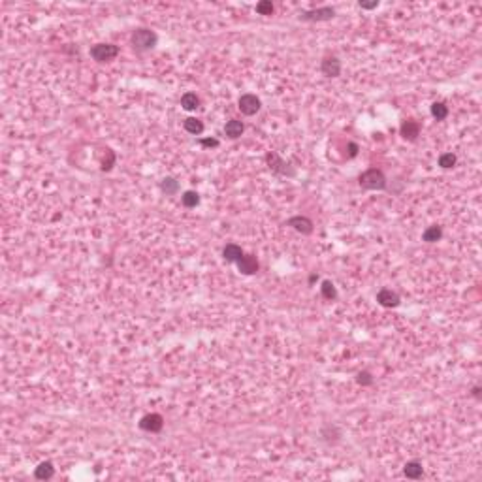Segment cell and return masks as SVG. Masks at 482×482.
Returning <instances> with one entry per match:
<instances>
[{
  "label": "cell",
  "instance_id": "cell-27",
  "mask_svg": "<svg viewBox=\"0 0 482 482\" xmlns=\"http://www.w3.org/2000/svg\"><path fill=\"white\" fill-rule=\"evenodd\" d=\"M113 164H115V153L112 149H107V160L104 159V162H102V172H109Z\"/></svg>",
  "mask_w": 482,
  "mask_h": 482
},
{
  "label": "cell",
  "instance_id": "cell-1",
  "mask_svg": "<svg viewBox=\"0 0 482 482\" xmlns=\"http://www.w3.org/2000/svg\"><path fill=\"white\" fill-rule=\"evenodd\" d=\"M130 44H132V49L136 53H145V51H151V49L157 47V44H159V34L145 27L136 28L132 32Z\"/></svg>",
  "mask_w": 482,
  "mask_h": 482
},
{
  "label": "cell",
  "instance_id": "cell-14",
  "mask_svg": "<svg viewBox=\"0 0 482 482\" xmlns=\"http://www.w3.org/2000/svg\"><path fill=\"white\" fill-rule=\"evenodd\" d=\"M403 475L407 476V478H413V480L422 478V475H424L422 463L418 462V460H411V462H407L405 465H403Z\"/></svg>",
  "mask_w": 482,
  "mask_h": 482
},
{
  "label": "cell",
  "instance_id": "cell-25",
  "mask_svg": "<svg viewBox=\"0 0 482 482\" xmlns=\"http://www.w3.org/2000/svg\"><path fill=\"white\" fill-rule=\"evenodd\" d=\"M256 12L260 15H273V12H275V6H273V2L271 0H260L256 4Z\"/></svg>",
  "mask_w": 482,
  "mask_h": 482
},
{
  "label": "cell",
  "instance_id": "cell-4",
  "mask_svg": "<svg viewBox=\"0 0 482 482\" xmlns=\"http://www.w3.org/2000/svg\"><path fill=\"white\" fill-rule=\"evenodd\" d=\"M336 17V10L331 6H322L315 8V10H307L298 15V19L304 23H322V21H331Z\"/></svg>",
  "mask_w": 482,
  "mask_h": 482
},
{
  "label": "cell",
  "instance_id": "cell-9",
  "mask_svg": "<svg viewBox=\"0 0 482 482\" xmlns=\"http://www.w3.org/2000/svg\"><path fill=\"white\" fill-rule=\"evenodd\" d=\"M320 72L324 78H339L341 76V60L337 59L336 55L324 57L320 62Z\"/></svg>",
  "mask_w": 482,
  "mask_h": 482
},
{
  "label": "cell",
  "instance_id": "cell-15",
  "mask_svg": "<svg viewBox=\"0 0 482 482\" xmlns=\"http://www.w3.org/2000/svg\"><path fill=\"white\" fill-rule=\"evenodd\" d=\"M34 476H36L38 480H49V478H53V476H55V465L49 462V460L38 463V467L34 469Z\"/></svg>",
  "mask_w": 482,
  "mask_h": 482
},
{
  "label": "cell",
  "instance_id": "cell-6",
  "mask_svg": "<svg viewBox=\"0 0 482 482\" xmlns=\"http://www.w3.org/2000/svg\"><path fill=\"white\" fill-rule=\"evenodd\" d=\"M238 107H239V112L243 113V115H247V117H252V115H256V113L260 112L262 102H260V98H258L256 94L245 93V94H241V96H239Z\"/></svg>",
  "mask_w": 482,
  "mask_h": 482
},
{
  "label": "cell",
  "instance_id": "cell-21",
  "mask_svg": "<svg viewBox=\"0 0 482 482\" xmlns=\"http://www.w3.org/2000/svg\"><path fill=\"white\" fill-rule=\"evenodd\" d=\"M320 294H322V298L328 300V302H336L337 298H339L336 284L331 283V281H322V284H320Z\"/></svg>",
  "mask_w": 482,
  "mask_h": 482
},
{
  "label": "cell",
  "instance_id": "cell-18",
  "mask_svg": "<svg viewBox=\"0 0 482 482\" xmlns=\"http://www.w3.org/2000/svg\"><path fill=\"white\" fill-rule=\"evenodd\" d=\"M441 239H442V228L439 225L428 226L422 234V241H426V243H437V241H441Z\"/></svg>",
  "mask_w": 482,
  "mask_h": 482
},
{
  "label": "cell",
  "instance_id": "cell-12",
  "mask_svg": "<svg viewBox=\"0 0 482 482\" xmlns=\"http://www.w3.org/2000/svg\"><path fill=\"white\" fill-rule=\"evenodd\" d=\"M236 266H238V270L241 271L243 275H254V273H258V270H260V264H258L254 254H243V256L236 262Z\"/></svg>",
  "mask_w": 482,
  "mask_h": 482
},
{
  "label": "cell",
  "instance_id": "cell-3",
  "mask_svg": "<svg viewBox=\"0 0 482 482\" xmlns=\"http://www.w3.org/2000/svg\"><path fill=\"white\" fill-rule=\"evenodd\" d=\"M266 164H268V168H270V172L275 173V175L288 177V179L296 177V168L292 166V162L281 159L275 151H270L268 155H266Z\"/></svg>",
  "mask_w": 482,
  "mask_h": 482
},
{
  "label": "cell",
  "instance_id": "cell-11",
  "mask_svg": "<svg viewBox=\"0 0 482 482\" xmlns=\"http://www.w3.org/2000/svg\"><path fill=\"white\" fill-rule=\"evenodd\" d=\"M399 134H401V138L407 139V141H416L418 136H420V123L415 119L403 121L401 126H399Z\"/></svg>",
  "mask_w": 482,
  "mask_h": 482
},
{
  "label": "cell",
  "instance_id": "cell-13",
  "mask_svg": "<svg viewBox=\"0 0 482 482\" xmlns=\"http://www.w3.org/2000/svg\"><path fill=\"white\" fill-rule=\"evenodd\" d=\"M243 254H245L243 249L236 243H226L225 247H223V258H225L228 264H236Z\"/></svg>",
  "mask_w": 482,
  "mask_h": 482
},
{
  "label": "cell",
  "instance_id": "cell-2",
  "mask_svg": "<svg viewBox=\"0 0 482 482\" xmlns=\"http://www.w3.org/2000/svg\"><path fill=\"white\" fill-rule=\"evenodd\" d=\"M358 185L362 187L363 191H386L388 187V179L384 175L383 170L379 168H369L363 173H360L358 177Z\"/></svg>",
  "mask_w": 482,
  "mask_h": 482
},
{
  "label": "cell",
  "instance_id": "cell-7",
  "mask_svg": "<svg viewBox=\"0 0 482 482\" xmlns=\"http://www.w3.org/2000/svg\"><path fill=\"white\" fill-rule=\"evenodd\" d=\"M164 428V418L159 413H149L139 420V429L149 431V433H159Z\"/></svg>",
  "mask_w": 482,
  "mask_h": 482
},
{
  "label": "cell",
  "instance_id": "cell-22",
  "mask_svg": "<svg viewBox=\"0 0 482 482\" xmlns=\"http://www.w3.org/2000/svg\"><path fill=\"white\" fill-rule=\"evenodd\" d=\"M181 204L185 205L187 209H192L200 204V194L196 191H185L181 194Z\"/></svg>",
  "mask_w": 482,
  "mask_h": 482
},
{
  "label": "cell",
  "instance_id": "cell-23",
  "mask_svg": "<svg viewBox=\"0 0 482 482\" xmlns=\"http://www.w3.org/2000/svg\"><path fill=\"white\" fill-rule=\"evenodd\" d=\"M431 115L437 121H444L449 117V106L444 102H433L431 104Z\"/></svg>",
  "mask_w": 482,
  "mask_h": 482
},
{
  "label": "cell",
  "instance_id": "cell-32",
  "mask_svg": "<svg viewBox=\"0 0 482 482\" xmlns=\"http://www.w3.org/2000/svg\"><path fill=\"white\" fill-rule=\"evenodd\" d=\"M317 279H318V277H317V273H313V275H311V277H309V283L313 284V283H315V281H317Z\"/></svg>",
  "mask_w": 482,
  "mask_h": 482
},
{
  "label": "cell",
  "instance_id": "cell-8",
  "mask_svg": "<svg viewBox=\"0 0 482 482\" xmlns=\"http://www.w3.org/2000/svg\"><path fill=\"white\" fill-rule=\"evenodd\" d=\"M377 304L384 307V309H396L401 304V298H399L397 292L390 290V288H381L377 292Z\"/></svg>",
  "mask_w": 482,
  "mask_h": 482
},
{
  "label": "cell",
  "instance_id": "cell-20",
  "mask_svg": "<svg viewBox=\"0 0 482 482\" xmlns=\"http://www.w3.org/2000/svg\"><path fill=\"white\" fill-rule=\"evenodd\" d=\"M160 191L168 194V196H173L179 192V181L175 177H164L160 181Z\"/></svg>",
  "mask_w": 482,
  "mask_h": 482
},
{
  "label": "cell",
  "instance_id": "cell-26",
  "mask_svg": "<svg viewBox=\"0 0 482 482\" xmlns=\"http://www.w3.org/2000/svg\"><path fill=\"white\" fill-rule=\"evenodd\" d=\"M356 383L360 384V386H371V384L375 383V379H373V375H371L369 371H360L356 375Z\"/></svg>",
  "mask_w": 482,
  "mask_h": 482
},
{
  "label": "cell",
  "instance_id": "cell-5",
  "mask_svg": "<svg viewBox=\"0 0 482 482\" xmlns=\"http://www.w3.org/2000/svg\"><path fill=\"white\" fill-rule=\"evenodd\" d=\"M119 47L113 46V44H94L89 53L96 62H112L119 55Z\"/></svg>",
  "mask_w": 482,
  "mask_h": 482
},
{
  "label": "cell",
  "instance_id": "cell-16",
  "mask_svg": "<svg viewBox=\"0 0 482 482\" xmlns=\"http://www.w3.org/2000/svg\"><path fill=\"white\" fill-rule=\"evenodd\" d=\"M243 132H245V125L241 123V121H238V119H230L225 125V134L230 139L241 138V136H243Z\"/></svg>",
  "mask_w": 482,
  "mask_h": 482
},
{
  "label": "cell",
  "instance_id": "cell-31",
  "mask_svg": "<svg viewBox=\"0 0 482 482\" xmlns=\"http://www.w3.org/2000/svg\"><path fill=\"white\" fill-rule=\"evenodd\" d=\"M471 394H473V396H475L476 399H480V386H475V388H473V392H471Z\"/></svg>",
  "mask_w": 482,
  "mask_h": 482
},
{
  "label": "cell",
  "instance_id": "cell-10",
  "mask_svg": "<svg viewBox=\"0 0 482 482\" xmlns=\"http://www.w3.org/2000/svg\"><path fill=\"white\" fill-rule=\"evenodd\" d=\"M286 226H290V228H294V230L304 234V236H311L313 230H315L313 220H311L309 217H304V215H294V217H290L286 220Z\"/></svg>",
  "mask_w": 482,
  "mask_h": 482
},
{
  "label": "cell",
  "instance_id": "cell-17",
  "mask_svg": "<svg viewBox=\"0 0 482 482\" xmlns=\"http://www.w3.org/2000/svg\"><path fill=\"white\" fill-rule=\"evenodd\" d=\"M200 96L196 93H185L183 96H181V107L185 109V112H196L200 107Z\"/></svg>",
  "mask_w": 482,
  "mask_h": 482
},
{
  "label": "cell",
  "instance_id": "cell-30",
  "mask_svg": "<svg viewBox=\"0 0 482 482\" xmlns=\"http://www.w3.org/2000/svg\"><path fill=\"white\" fill-rule=\"evenodd\" d=\"M347 147H349V159H354V157L358 155V151H360L358 143H354V141H349V143H347Z\"/></svg>",
  "mask_w": 482,
  "mask_h": 482
},
{
  "label": "cell",
  "instance_id": "cell-28",
  "mask_svg": "<svg viewBox=\"0 0 482 482\" xmlns=\"http://www.w3.org/2000/svg\"><path fill=\"white\" fill-rule=\"evenodd\" d=\"M200 145L202 147H209V149H215V147H218L220 145V141H218L217 138H202L200 139Z\"/></svg>",
  "mask_w": 482,
  "mask_h": 482
},
{
  "label": "cell",
  "instance_id": "cell-19",
  "mask_svg": "<svg viewBox=\"0 0 482 482\" xmlns=\"http://www.w3.org/2000/svg\"><path fill=\"white\" fill-rule=\"evenodd\" d=\"M183 128H185L187 132L192 134V136H200V134L204 132V123L200 119H196V117H187L185 121H183Z\"/></svg>",
  "mask_w": 482,
  "mask_h": 482
},
{
  "label": "cell",
  "instance_id": "cell-29",
  "mask_svg": "<svg viewBox=\"0 0 482 482\" xmlns=\"http://www.w3.org/2000/svg\"><path fill=\"white\" fill-rule=\"evenodd\" d=\"M379 4H381L379 0H373V2H362V0H360V2H358V6L362 8V10H377Z\"/></svg>",
  "mask_w": 482,
  "mask_h": 482
},
{
  "label": "cell",
  "instance_id": "cell-24",
  "mask_svg": "<svg viewBox=\"0 0 482 482\" xmlns=\"http://www.w3.org/2000/svg\"><path fill=\"white\" fill-rule=\"evenodd\" d=\"M456 164H458V157H456L454 153H442L441 157H439V166H441L442 170H450V168H454Z\"/></svg>",
  "mask_w": 482,
  "mask_h": 482
}]
</instances>
